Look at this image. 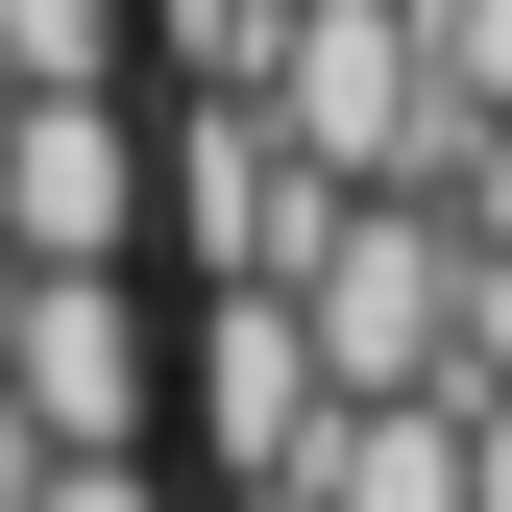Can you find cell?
Returning <instances> with one entry per match:
<instances>
[{"label": "cell", "instance_id": "obj_7", "mask_svg": "<svg viewBox=\"0 0 512 512\" xmlns=\"http://www.w3.org/2000/svg\"><path fill=\"white\" fill-rule=\"evenodd\" d=\"M0 74H122V0H0Z\"/></svg>", "mask_w": 512, "mask_h": 512}, {"label": "cell", "instance_id": "obj_3", "mask_svg": "<svg viewBox=\"0 0 512 512\" xmlns=\"http://www.w3.org/2000/svg\"><path fill=\"white\" fill-rule=\"evenodd\" d=\"M0 244L25 269H122L147 244V98L122 74H25L0 98Z\"/></svg>", "mask_w": 512, "mask_h": 512}, {"label": "cell", "instance_id": "obj_11", "mask_svg": "<svg viewBox=\"0 0 512 512\" xmlns=\"http://www.w3.org/2000/svg\"><path fill=\"white\" fill-rule=\"evenodd\" d=\"M25 488H49V415H25V391H0V512H25Z\"/></svg>", "mask_w": 512, "mask_h": 512}, {"label": "cell", "instance_id": "obj_6", "mask_svg": "<svg viewBox=\"0 0 512 512\" xmlns=\"http://www.w3.org/2000/svg\"><path fill=\"white\" fill-rule=\"evenodd\" d=\"M0 391H25L49 439H147L171 342H147V293H122V269H25V317H0Z\"/></svg>", "mask_w": 512, "mask_h": 512}, {"label": "cell", "instance_id": "obj_5", "mask_svg": "<svg viewBox=\"0 0 512 512\" xmlns=\"http://www.w3.org/2000/svg\"><path fill=\"white\" fill-rule=\"evenodd\" d=\"M171 391H196L220 488H244V464H293V439H317V317H293V269H196V342H171Z\"/></svg>", "mask_w": 512, "mask_h": 512}, {"label": "cell", "instance_id": "obj_12", "mask_svg": "<svg viewBox=\"0 0 512 512\" xmlns=\"http://www.w3.org/2000/svg\"><path fill=\"white\" fill-rule=\"evenodd\" d=\"M220 512H317V488H293V464H244V488H220Z\"/></svg>", "mask_w": 512, "mask_h": 512}, {"label": "cell", "instance_id": "obj_10", "mask_svg": "<svg viewBox=\"0 0 512 512\" xmlns=\"http://www.w3.org/2000/svg\"><path fill=\"white\" fill-rule=\"evenodd\" d=\"M464 512H512V391H464Z\"/></svg>", "mask_w": 512, "mask_h": 512}, {"label": "cell", "instance_id": "obj_14", "mask_svg": "<svg viewBox=\"0 0 512 512\" xmlns=\"http://www.w3.org/2000/svg\"><path fill=\"white\" fill-rule=\"evenodd\" d=\"M0 98H25V74H0Z\"/></svg>", "mask_w": 512, "mask_h": 512}, {"label": "cell", "instance_id": "obj_8", "mask_svg": "<svg viewBox=\"0 0 512 512\" xmlns=\"http://www.w3.org/2000/svg\"><path fill=\"white\" fill-rule=\"evenodd\" d=\"M415 49H439V98H464V122L512 98V0H415Z\"/></svg>", "mask_w": 512, "mask_h": 512}, {"label": "cell", "instance_id": "obj_4", "mask_svg": "<svg viewBox=\"0 0 512 512\" xmlns=\"http://www.w3.org/2000/svg\"><path fill=\"white\" fill-rule=\"evenodd\" d=\"M147 220L196 244V269H293L317 171H293V122L244 98V74H171V122H147Z\"/></svg>", "mask_w": 512, "mask_h": 512}, {"label": "cell", "instance_id": "obj_9", "mask_svg": "<svg viewBox=\"0 0 512 512\" xmlns=\"http://www.w3.org/2000/svg\"><path fill=\"white\" fill-rule=\"evenodd\" d=\"M25 512H171V488H147V439H49V488H25Z\"/></svg>", "mask_w": 512, "mask_h": 512}, {"label": "cell", "instance_id": "obj_13", "mask_svg": "<svg viewBox=\"0 0 512 512\" xmlns=\"http://www.w3.org/2000/svg\"><path fill=\"white\" fill-rule=\"evenodd\" d=\"M0 317H25V244H0Z\"/></svg>", "mask_w": 512, "mask_h": 512}, {"label": "cell", "instance_id": "obj_1", "mask_svg": "<svg viewBox=\"0 0 512 512\" xmlns=\"http://www.w3.org/2000/svg\"><path fill=\"white\" fill-rule=\"evenodd\" d=\"M244 98L293 122V171H317V196H439V171H464V98H439L415 0H269Z\"/></svg>", "mask_w": 512, "mask_h": 512}, {"label": "cell", "instance_id": "obj_2", "mask_svg": "<svg viewBox=\"0 0 512 512\" xmlns=\"http://www.w3.org/2000/svg\"><path fill=\"white\" fill-rule=\"evenodd\" d=\"M293 317H317V391H439L464 366V220L439 196H317L293 220Z\"/></svg>", "mask_w": 512, "mask_h": 512}]
</instances>
